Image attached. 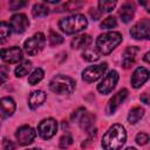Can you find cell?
<instances>
[{"instance_id": "obj_15", "label": "cell", "mask_w": 150, "mask_h": 150, "mask_svg": "<svg viewBox=\"0 0 150 150\" xmlns=\"http://www.w3.org/2000/svg\"><path fill=\"white\" fill-rule=\"evenodd\" d=\"M149 79V71L144 67H138L135 69L131 76V86L134 88H141Z\"/></svg>"}, {"instance_id": "obj_6", "label": "cell", "mask_w": 150, "mask_h": 150, "mask_svg": "<svg viewBox=\"0 0 150 150\" xmlns=\"http://www.w3.org/2000/svg\"><path fill=\"white\" fill-rule=\"evenodd\" d=\"M118 73L116 70H110L100 82V84L97 86V90L101 94H109L110 91H112V89L116 87L117 82H118Z\"/></svg>"}, {"instance_id": "obj_26", "label": "cell", "mask_w": 150, "mask_h": 150, "mask_svg": "<svg viewBox=\"0 0 150 150\" xmlns=\"http://www.w3.org/2000/svg\"><path fill=\"white\" fill-rule=\"evenodd\" d=\"M82 56L84 60L87 61H97L100 59V54L97 53L96 48L93 49V48H84V52L82 53Z\"/></svg>"}, {"instance_id": "obj_21", "label": "cell", "mask_w": 150, "mask_h": 150, "mask_svg": "<svg viewBox=\"0 0 150 150\" xmlns=\"http://www.w3.org/2000/svg\"><path fill=\"white\" fill-rule=\"evenodd\" d=\"M143 115H144V109L141 107H135L128 114V122L130 124H135L143 117Z\"/></svg>"}, {"instance_id": "obj_29", "label": "cell", "mask_w": 150, "mask_h": 150, "mask_svg": "<svg viewBox=\"0 0 150 150\" xmlns=\"http://www.w3.org/2000/svg\"><path fill=\"white\" fill-rule=\"evenodd\" d=\"M82 6H83V2H80V1H68V2L64 4V8L68 12L79 11V9L82 8Z\"/></svg>"}, {"instance_id": "obj_41", "label": "cell", "mask_w": 150, "mask_h": 150, "mask_svg": "<svg viewBox=\"0 0 150 150\" xmlns=\"http://www.w3.org/2000/svg\"><path fill=\"white\" fill-rule=\"evenodd\" d=\"M125 150H136V149H135V148H131V146H129V148H127Z\"/></svg>"}, {"instance_id": "obj_36", "label": "cell", "mask_w": 150, "mask_h": 150, "mask_svg": "<svg viewBox=\"0 0 150 150\" xmlns=\"http://www.w3.org/2000/svg\"><path fill=\"white\" fill-rule=\"evenodd\" d=\"M89 14H90V16H91L94 20H98L102 13H101L98 9H96V8H90V9H89Z\"/></svg>"}, {"instance_id": "obj_38", "label": "cell", "mask_w": 150, "mask_h": 150, "mask_svg": "<svg viewBox=\"0 0 150 150\" xmlns=\"http://www.w3.org/2000/svg\"><path fill=\"white\" fill-rule=\"evenodd\" d=\"M141 101L145 104H149V97H148V93H143L141 95Z\"/></svg>"}, {"instance_id": "obj_16", "label": "cell", "mask_w": 150, "mask_h": 150, "mask_svg": "<svg viewBox=\"0 0 150 150\" xmlns=\"http://www.w3.org/2000/svg\"><path fill=\"white\" fill-rule=\"evenodd\" d=\"M137 53H138V48L137 47H128L124 50L123 56H122V67L124 69H128L134 64Z\"/></svg>"}, {"instance_id": "obj_18", "label": "cell", "mask_w": 150, "mask_h": 150, "mask_svg": "<svg viewBox=\"0 0 150 150\" xmlns=\"http://www.w3.org/2000/svg\"><path fill=\"white\" fill-rule=\"evenodd\" d=\"M46 100V94L42 90H35L29 95L28 98V105L32 109H36L38 107H40Z\"/></svg>"}, {"instance_id": "obj_13", "label": "cell", "mask_w": 150, "mask_h": 150, "mask_svg": "<svg viewBox=\"0 0 150 150\" xmlns=\"http://www.w3.org/2000/svg\"><path fill=\"white\" fill-rule=\"evenodd\" d=\"M127 96H128V90H127L125 88H123V89H121L120 91H117V93L109 100V102H108V104H107V109H105L107 114H108V115L114 114L115 110L121 105V103H123V101L125 100Z\"/></svg>"}, {"instance_id": "obj_5", "label": "cell", "mask_w": 150, "mask_h": 150, "mask_svg": "<svg viewBox=\"0 0 150 150\" xmlns=\"http://www.w3.org/2000/svg\"><path fill=\"white\" fill-rule=\"evenodd\" d=\"M45 45H46L45 35L42 33H36L32 38H29L25 41L23 48L28 55H36L38 53H40L43 49Z\"/></svg>"}, {"instance_id": "obj_12", "label": "cell", "mask_w": 150, "mask_h": 150, "mask_svg": "<svg viewBox=\"0 0 150 150\" xmlns=\"http://www.w3.org/2000/svg\"><path fill=\"white\" fill-rule=\"evenodd\" d=\"M29 25V21H28V18L25 15V14H14L12 18H11V21H9V26H11V29H13L15 33H23L27 27Z\"/></svg>"}, {"instance_id": "obj_11", "label": "cell", "mask_w": 150, "mask_h": 150, "mask_svg": "<svg viewBox=\"0 0 150 150\" xmlns=\"http://www.w3.org/2000/svg\"><path fill=\"white\" fill-rule=\"evenodd\" d=\"M0 56L6 63H16L22 59V50L19 47H9L0 50Z\"/></svg>"}, {"instance_id": "obj_31", "label": "cell", "mask_w": 150, "mask_h": 150, "mask_svg": "<svg viewBox=\"0 0 150 150\" xmlns=\"http://www.w3.org/2000/svg\"><path fill=\"white\" fill-rule=\"evenodd\" d=\"M73 144V137L70 135H63L61 138H60V142H59V146L61 149H67L68 146H70Z\"/></svg>"}, {"instance_id": "obj_27", "label": "cell", "mask_w": 150, "mask_h": 150, "mask_svg": "<svg viewBox=\"0 0 150 150\" xmlns=\"http://www.w3.org/2000/svg\"><path fill=\"white\" fill-rule=\"evenodd\" d=\"M97 6L101 13H109L115 8L116 1H98Z\"/></svg>"}, {"instance_id": "obj_9", "label": "cell", "mask_w": 150, "mask_h": 150, "mask_svg": "<svg viewBox=\"0 0 150 150\" xmlns=\"http://www.w3.org/2000/svg\"><path fill=\"white\" fill-rule=\"evenodd\" d=\"M57 130V122L54 118H46L39 123L38 132L43 139L52 138Z\"/></svg>"}, {"instance_id": "obj_20", "label": "cell", "mask_w": 150, "mask_h": 150, "mask_svg": "<svg viewBox=\"0 0 150 150\" xmlns=\"http://www.w3.org/2000/svg\"><path fill=\"white\" fill-rule=\"evenodd\" d=\"M80 121V127L83 131L89 132L93 128H94V123H95V115L91 112H84L82 115V117L79 120Z\"/></svg>"}, {"instance_id": "obj_37", "label": "cell", "mask_w": 150, "mask_h": 150, "mask_svg": "<svg viewBox=\"0 0 150 150\" xmlns=\"http://www.w3.org/2000/svg\"><path fill=\"white\" fill-rule=\"evenodd\" d=\"M7 79H8V74L6 71H4V70L0 69V84L5 83L7 81Z\"/></svg>"}, {"instance_id": "obj_28", "label": "cell", "mask_w": 150, "mask_h": 150, "mask_svg": "<svg viewBox=\"0 0 150 150\" xmlns=\"http://www.w3.org/2000/svg\"><path fill=\"white\" fill-rule=\"evenodd\" d=\"M100 26L102 29H111V28H115L117 26V21L114 16H108L101 22Z\"/></svg>"}, {"instance_id": "obj_39", "label": "cell", "mask_w": 150, "mask_h": 150, "mask_svg": "<svg viewBox=\"0 0 150 150\" xmlns=\"http://www.w3.org/2000/svg\"><path fill=\"white\" fill-rule=\"evenodd\" d=\"M144 61H145V62H148V63H149V53H146V54H145V55H144Z\"/></svg>"}, {"instance_id": "obj_1", "label": "cell", "mask_w": 150, "mask_h": 150, "mask_svg": "<svg viewBox=\"0 0 150 150\" xmlns=\"http://www.w3.org/2000/svg\"><path fill=\"white\" fill-rule=\"evenodd\" d=\"M127 139V132L123 125L114 124L102 137V146L105 150H120Z\"/></svg>"}, {"instance_id": "obj_17", "label": "cell", "mask_w": 150, "mask_h": 150, "mask_svg": "<svg viewBox=\"0 0 150 150\" xmlns=\"http://www.w3.org/2000/svg\"><path fill=\"white\" fill-rule=\"evenodd\" d=\"M121 19L123 22H130L135 15V6L130 2H125L124 5H122L120 12H118Z\"/></svg>"}, {"instance_id": "obj_22", "label": "cell", "mask_w": 150, "mask_h": 150, "mask_svg": "<svg viewBox=\"0 0 150 150\" xmlns=\"http://www.w3.org/2000/svg\"><path fill=\"white\" fill-rule=\"evenodd\" d=\"M32 68V62L28 60H23L21 63H19V66L15 68V76L16 77H22L25 75H27L29 73Z\"/></svg>"}, {"instance_id": "obj_24", "label": "cell", "mask_w": 150, "mask_h": 150, "mask_svg": "<svg viewBox=\"0 0 150 150\" xmlns=\"http://www.w3.org/2000/svg\"><path fill=\"white\" fill-rule=\"evenodd\" d=\"M43 76H45L43 70H42L41 68H36V69H34V70L32 71V74L29 75L28 82H29V84H32V86L38 84V83L43 79Z\"/></svg>"}, {"instance_id": "obj_19", "label": "cell", "mask_w": 150, "mask_h": 150, "mask_svg": "<svg viewBox=\"0 0 150 150\" xmlns=\"http://www.w3.org/2000/svg\"><path fill=\"white\" fill-rule=\"evenodd\" d=\"M91 43V38L88 34H81L75 36L71 40V48L80 49V48H87Z\"/></svg>"}, {"instance_id": "obj_14", "label": "cell", "mask_w": 150, "mask_h": 150, "mask_svg": "<svg viewBox=\"0 0 150 150\" xmlns=\"http://www.w3.org/2000/svg\"><path fill=\"white\" fill-rule=\"evenodd\" d=\"M15 108L16 105L12 97H2L0 100V121L12 116Z\"/></svg>"}, {"instance_id": "obj_10", "label": "cell", "mask_w": 150, "mask_h": 150, "mask_svg": "<svg viewBox=\"0 0 150 150\" xmlns=\"http://www.w3.org/2000/svg\"><path fill=\"white\" fill-rule=\"evenodd\" d=\"M35 136H36L35 130L29 125H22L15 132L16 141L20 145H29L30 143H33Z\"/></svg>"}, {"instance_id": "obj_32", "label": "cell", "mask_w": 150, "mask_h": 150, "mask_svg": "<svg viewBox=\"0 0 150 150\" xmlns=\"http://www.w3.org/2000/svg\"><path fill=\"white\" fill-rule=\"evenodd\" d=\"M8 6H9V9L11 11H16V9H20L21 7L26 6V1H22V0H12V1H9Z\"/></svg>"}, {"instance_id": "obj_33", "label": "cell", "mask_w": 150, "mask_h": 150, "mask_svg": "<svg viewBox=\"0 0 150 150\" xmlns=\"http://www.w3.org/2000/svg\"><path fill=\"white\" fill-rule=\"evenodd\" d=\"M149 142V136L145 132H138L136 136V143L139 145H145Z\"/></svg>"}, {"instance_id": "obj_34", "label": "cell", "mask_w": 150, "mask_h": 150, "mask_svg": "<svg viewBox=\"0 0 150 150\" xmlns=\"http://www.w3.org/2000/svg\"><path fill=\"white\" fill-rule=\"evenodd\" d=\"M86 112V109L84 108H79V109H76L73 114H71V121H79L81 117H82V115Z\"/></svg>"}, {"instance_id": "obj_30", "label": "cell", "mask_w": 150, "mask_h": 150, "mask_svg": "<svg viewBox=\"0 0 150 150\" xmlns=\"http://www.w3.org/2000/svg\"><path fill=\"white\" fill-rule=\"evenodd\" d=\"M48 40H49L50 46H56V45H60V43L63 42V38H62L60 34H57V33H55V32H53V30L49 33Z\"/></svg>"}, {"instance_id": "obj_25", "label": "cell", "mask_w": 150, "mask_h": 150, "mask_svg": "<svg viewBox=\"0 0 150 150\" xmlns=\"http://www.w3.org/2000/svg\"><path fill=\"white\" fill-rule=\"evenodd\" d=\"M11 26L5 22V21H1L0 22V43H4L11 35Z\"/></svg>"}, {"instance_id": "obj_35", "label": "cell", "mask_w": 150, "mask_h": 150, "mask_svg": "<svg viewBox=\"0 0 150 150\" xmlns=\"http://www.w3.org/2000/svg\"><path fill=\"white\" fill-rule=\"evenodd\" d=\"M2 148H4V150H15V144H14L11 139H8V138H4Z\"/></svg>"}, {"instance_id": "obj_7", "label": "cell", "mask_w": 150, "mask_h": 150, "mask_svg": "<svg viewBox=\"0 0 150 150\" xmlns=\"http://www.w3.org/2000/svg\"><path fill=\"white\" fill-rule=\"evenodd\" d=\"M107 70V63H101V64H95V66H89L87 67L83 71H82V79L90 83V82H95L96 80H98Z\"/></svg>"}, {"instance_id": "obj_8", "label": "cell", "mask_w": 150, "mask_h": 150, "mask_svg": "<svg viewBox=\"0 0 150 150\" xmlns=\"http://www.w3.org/2000/svg\"><path fill=\"white\" fill-rule=\"evenodd\" d=\"M130 35L136 40L150 39V20L143 19L136 25H134L132 28L130 29Z\"/></svg>"}, {"instance_id": "obj_4", "label": "cell", "mask_w": 150, "mask_h": 150, "mask_svg": "<svg viewBox=\"0 0 150 150\" xmlns=\"http://www.w3.org/2000/svg\"><path fill=\"white\" fill-rule=\"evenodd\" d=\"M49 89L59 95L71 94L75 89V81L66 75H56L50 80Z\"/></svg>"}, {"instance_id": "obj_40", "label": "cell", "mask_w": 150, "mask_h": 150, "mask_svg": "<svg viewBox=\"0 0 150 150\" xmlns=\"http://www.w3.org/2000/svg\"><path fill=\"white\" fill-rule=\"evenodd\" d=\"M27 150H41V149H39V148H32V149H27Z\"/></svg>"}, {"instance_id": "obj_2", "label": "cell", "mask_w": 150, "mask_h": 150, "mask_svg": "<svg viewBox=\"0 0 150 150\" xmlns=\"http://www.w3.org/2000/svg\"><path fill=\"white\" fill-rule=\"evenodd\" d=\"M122 42V35L118 32H107L98 35L96 40V50L98 54H110Z\"/></svg>"}, {"instance_id": "obj_3", "label": "cell", "mask_w": 150, "mask_h": 150, "mask_svg": "<svg viewBox=\"0 0 150 150\" xmlns=\"http://www.w3.org/2000/svg\"><path fill=\"white\" fill-rule=\"evenodd\" d=\"M88 26V21L84 15L82 14H74L69 15L67 18H63L59 22L60 29L66 34H75L83 29H86Z\"/></svg>"}, {"instance_id": "obj_23", "label": "cell", "mask_w": 150, "mask_h": 150, "mask_svg": "<svg viewBox=\"0 0 150 150\" xmlns=\"http://www.w3.org/2000/svg\"><path fill=\"white\" fill-rule=\"evenodd\" d=\"M32 13L35 18H45L48 15L49 13V8L45 5V4H35L33 6V9H32Z\"/></svg>"}]
</instances>
